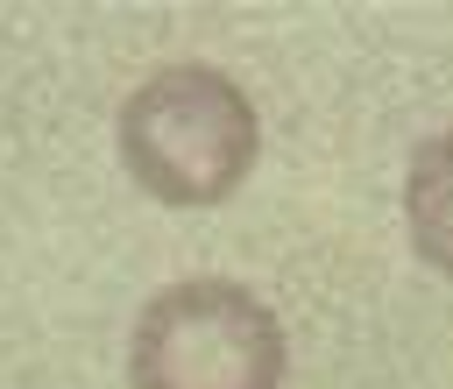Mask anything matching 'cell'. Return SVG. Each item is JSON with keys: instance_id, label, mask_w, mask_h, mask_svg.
I'll return each mask as SVG.
<instances>
[{"instance_id": "6da1fadb", "label": "cell", "mask_w": 453, "mask_h": 389, "mask_svg": "<svg viewBox=\"0 0 453 389\" xmlns=\"http://www.w3.org/2000/svg\"><path fill=\"white\" fill-rule=\"evenodd\" d=\"M120 163L127 177L170 205V212H205L241 191L255 170L262 127L255 99L219 71V64H163L120 99Z\"/></svg>"}, {"instance_id": "7a4b0ae2", "label": "cell", "mask_w": 453, "mask_h": 389, "mask_svg": "<svg viewBox=\"0 0 453 389\" xmlns=\"http://www.w3.org/2000/svg\"><path fill=\"white\" fill-rule=\"evenodd\" d=\"M283 368L290 347L276 311L226 276H184L156 290L127 339L134 389H283Z\"/></svg>"}, {"instance_id": "3957f363", "label": "cell", "mask_w": 453, "mask_h": 389, "mask_svg": "<svg viewBox=\"0 0 453 389\" xmlns=\"http://www.w3.org/2000/svg\"><path fill=\"white\" fill-rule=\"evenodd\" d=\"M403 226H411L418 262L453 283V127L418 141V156L403 170Z\"/></svg>"}]
</instances>
